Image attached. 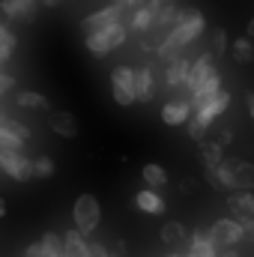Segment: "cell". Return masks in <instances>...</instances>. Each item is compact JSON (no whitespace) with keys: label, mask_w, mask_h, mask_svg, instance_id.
I'll return each mask as SVG.
<instances>
[{"label":"cell","mask_w":254,"mask_h":257,"mask_svg":"<svg viewBox=\"0 0 254 257\" xmlns=\"http://www.w3.org/2000/svg\"><path fill=\"white\" fill-rule=\"evenodd\" d=\"M203 27H206V18H203L200 9H183V18L177 21V27H171L165 33V42L159 45V57L162 60L180 57V51L203 33Z\"/></svg>","instance_id":"cell-1"},{"label":"cell","mask_w":254,"mask_h":257,"mask_svg":"<svg viewBox=\"0 0 254 257\" xmlns=\"http://www.w3.org/2000/svg\"><path fill=\"white\" fill-rule=\"evenodd\" d=\"M126 36L129 33H126V27H123V21H117V24H108V27L96 30V33H87L84 36V45H87L90 54L102 57V54H111L114 48H120L126 42Z\"/></svg>","instance_id":"cell-2"},{"label":"cell","mask_w":254,"mask_h":257,"mask_svg":"<svg viewBox=\"0 0 254 257\" xmlns=\"http://www.w3.org/2000/svg\"><path fill=\"white\" fill-rule=\"evenodd\" d=\"M99 218H102L99 200H96L93 194H81V197L75 200V206H72V221H75V227H78L84 236H90V233L99 227Z\"/></svg>","instance_id":"cell-3"},{"label":"cell","mask_w":254,"mask_h":257,"mask_svg":"<svg viewBox=\"0 0 254 257\" xmlns=\"http://www.w3.org/2000/svg\"><path fill=\"white\" fill-rule=\"evenodd\" d=\"M111 93H114V102L117 105H135L138 96H135V69L132 66H114L111 72Z\"/></svg>","instance_id":"cell-4"},{"label":"cell","mask_w":254,"mask_h":257,"mask_svg":"<svg viewBox=\"0 0 254 257\" xmlns=\"http://www.w3.org/2000/svg\"><path fill=\"white\" fill-rule=\"evenodd\" d=\"M0 171L9 174L12 180L24 183L33 177V162L21 156V150H0Z\"/></svg>","instance_id":"cell-5"},{"label":"cell","mask_w":254,"mask_h":257,"mask_svg":"<svg viewBox=\"0 0 254 257\" xmlns=\"http://www.w3.org/2000/svg\"><path fill=\"white\" fill-rule=\"evenodd\" d=\"M30 138V128L15 123L12 117H0V150H21Z\"/></svg>","instance_id":"cell-6"},{"label":"cell","mask_w":254,"mask_h":257,"mask_svg":"<svg viewBox=\"0 0 254 257\" xmlns=\"http://www.w3.org/2000/svg\"><path fill=\"white\" fill-rule=\"evenodd\" d=\"M209 236H212L215 245H236L242 239V221H236V218H218L209 227Z\"/></svg>","instance_id":"cell-7"},{"label":"cell","mask_w":254,"mask_h":257,"mask_svg":"<svg viewBox=\"0 0 254 257\" xmlns=\"http://www.w3.org/2000/svg\"><path fill=\"white\" fill-rule=\"evenodd\" d=\"M117 21H123V9H120L117 3H111V6H105V9H99V12H93V15H87V18L81 21V30H84V36H87V33H96V30H102V27H108V24H117Z\"/></svg>","instance_id":"cell-8"},{"label":"cell","mask_w":254,"mask_h":257,"mask_svg":"<svg viewBox=\"0 0 254 257\" xmlns=\"http://www.w3.org/2000/svg\"><path fill=\"white\" fill-rule=\"evenodd\" d=\"M162 9V0H141V6L132 9V30L135 33H147L153 30V21H156V12Z\"/></svg>","instance_id":"cell-9"},{"label":"cell","mask_w":254,"mask_h":257,"mask_svg":"<svg viewBox=\"0 0 254 257\" xmlns=\"http://www.w3.org/2000/svg\"><path fill=\"white\" fill-rule=\"evenodd\" d=\"M227 105H230V93L218 90V93H215V96H212V99H209V102H206L203 108H197V111H191V114H194L197 120H203V123L209 126V123H212L215 117H221V114L227 111Z\"/></svg>","instance_id":"cell-10"},{"label":"cell","mask_w":254,"mask_h":257,"mask_svg":"<svg viewBox=\"0 0 254 257\" xmlns=\"http://www.w3.org/2000/svg\"><path fill=\"white\" fill-rule=\"evenodd\" d=\"M191 117V102L189 99H174V102H168L165 108H162V120L168 123V126H183V123H189Z\"/></svg>","instance_id":"cell-11"},{"label":"cell","mask_w":254,"mask_h":257,"mask_svg":"<svg viewBox=\"0 0 254 257\" xmlns=\"http://www.w3.org/2000/svg\"><path fill=\"white\" fill-rule=\"evenodd\" d=\"M189 257H218V245L212 242L209 230H194L191 233V242H189Z\"/></svg>","instance_id":"cell-12"},{"label":"cell","mask_w":254,"mask_h":257,"mask_svg":"<svg viewBox=\"0 0 254 257\" xmlns=\"http://www.w3.org/2000/svg\"><path fill=\"white\" fill-rule=\"evenodd\" d=\"M36 3L39 0H0V12L6 18H24V21H30L36 15Z\"/></svg>","instance_id":"cell-13"},{"label":"cell","mask_w":254,"mask_h":257,"mask_svg":"<svg viewBox=\"0 0 254 257\" xmlns=\"http://www.w3.org/2000/svg\"><path fill=\"white\" fill-rule=\"evenodd\" d=\"M189 60L186 57H174L168 60V69H165V81L168 87H186V78H189Z\"/></svg>","instance_id":"cell-14"},{"label":"cell","mask_w":254,"mask_h":257,"mask_svg":"<svg viewBox=\"0 0 254 257\" xmlns=\"http://www.w3.org/2000/svg\"><path fill=\"white\" fill-rule=\"evenodd\" d=\"M135 203H138V209L147 212V215H162V212H165V200L159 197L156 189H144V192H138Z\"/></svg>","instance_id":"cell-15"},{"label":"cell","mask_w":254,"mask_h":257,"mask_svg":"<svg viewBox=\"0 0 254 257\" xmlns=\"http://www.w3.org/2000/svg\"><path fill=\"white\" fill-rule=\"evenodd\" d=\"M227 206L239 215V221H254V194L251 192H239V194H230Z\"/></svg>","instance_id":"cell-16"},{"label":"cell","mask_w":254,"mask_h":257,"mask_svg":"<svg viewBox=\"0 0 254 257\" xmlns=\"http://www.w3.org/2000/svg\"><path fill=\"white\" fill-rule=\"evenodd\" d=\"M212 69H215V66H212V54H200V57H197V60L189 66L186 87H189V90H194V87H197V84H200V81H203L209 72H212Z\"/></svg>","instance_id":"cell-17"},{"label":"cell","mask_w":254,"mask_h":257,"mask_svg":"<svg viewBox=\"0 0 254 257\" xmlns=\"http://www.w3.org/2000/svg\"><path fill=\"white\" fill-rule=\"evenodd\" d=\"M180 18H183V9H180L177 3H162V9L156 12L153 27H159V30H171V27H177Z\"/></svg>","instance_id":"cell-18"},{"label":"cell","mask_w":254,"mask_h":257,"mask_svg":"<svg viewBox=\"0 0 254 257\" xmlns=\"http://www.w3.org/2000/svg\"><path fill=\"white\" fill-rule=\"evenodd\" d=\"M135 96L138 102H153V72L144 66V69H135Z\"/></svg>","instance_id":"cell-19"},{"label":"cell","mask_w":254,"mask_h":257,"mask_svg":"<svg viewBox=\"0 0 254 257\" xmlns=\"http://www.w3.org/2000/svg\"><path fill=\"white\" fill-rule=\"evenodd\" d=\"M63 257H87V239L78 227L63 236Z\"/></svg>","instance_id":"cell-20"},{"label":"cell","mask_w":254,"mask_h":257,"mask_svg":"<svg viewBox=\"0 0 254 257\" xmlns=\"http://www.w3.org/2000/svg\"><path fill=\"white\" fill-rule=\"evenodd\" d=\"M230 168H233V177H236V189H254V165L251 162H239V159H230Z\"/></svg>","instance_id":"cell-21"},{"label":"cell","mask_w":254,"mask_h":257,"mask_svg":"<svg viewBox=\"0 0 254 257\" xmlns=\"http://www.w3.org/2000/svg\"><path fill=\"white\" fill-rule=\"evenodd\" d=\"M51 128H54L60 138H75V135H78V120H75L69 111H57V114L51 117Z\"/></svg>","instance_id":"cell-22"},{"label":"cell","mask_w":254,"mask_h":257,"mask_svg":"<svg viewBox=\"0 0 254 257\" xmlns=\"http://www.w3.org/2000/svg\"><path fill=\"white\" fill-rule=\"evenodd\" d=\"M15 105L18 108H30V111H45L48 108V99L42 93H33V90H21L15 96Z\"/></svg>","instance_id":"cell-23"},{"label":"cell","mask_w":254,"mask_h":257,"mask_svg":"<svg viewBox=\"0 0 254 257\" xmlns=\"http://www.w3.org/2000/svg\"><path fill=\"white\" fill-rule=\"evenodd\" d=\"M230 54H233V60H236V63H251V60H254L251 36H239V39H233V45H230Z\"/></svg>","instance_id":"cell-24"},{"label":"cell","mask_w":254,"mask_h":257,"mask_svg":"<svg viewBox=\"0 0 254 257\" xmlns=\"http://www.w3.org/2000/svg\"><path fill=\"white\" fill-rule=\"evenodd\" d=\"M200 159H203V165L215 168V165L224 162V147L221 144H212V141H200Z\"/></svg>","instance_id":"cell-25"},{"label":"cell","mask_w":254,"mask_h":257,"mask_svg":"<svg viewBox=\"0 0 254 257\" xmlns=\"http://www.w3.org/2000/svg\"><path fill=\"white\" fill-rule=\"evenodd\" d=\"M144 183L150 186V189H162V186H168V171L162 168V165H144Z\"/></svg>","instance_id":"cell-26"},{"label":"cell","mask_w":254,"mask_h":257,"mask_svg":"<svg viewBox=\"0 0 254 257\" xmlns=\"http://www.w3.org/2000/svg\"><path fill=\"white\" fill-rule=\"evenodd\" d=\"M39 245H42V254L45 257H63V236L54 233V230H48V233L39 239Z\"/></svg>","instance_id":"cell-27"},{"label":"cell","mask_w":254,"mask_h":257,"mask_svg":"<svg viewBox=\"0 0 254 257\" xmlns=\"http://www.w3.org/2000/svg\"><path fill=\"white\" fill-rule=\"evenodd\" d=\"M215 177H218V189L236 192V177H233V168H230V162H221V165H215Z\"/></svg>","instance_id":"cell-28"},{"label":"cell","mask_w":254,"mask_h":257,"mask_svg":"<svg viewBox=\"0 0 254 257\" xmlns=\"http://www.w3.org/2000/svg\"><path fill=\"white\" fill-rule=\"evenodd\" d=\"M183 236H186V227L180 221H168L162 227V242L165 245H177V242H183Z\"/></svg>","instance_id":"cell-29"},{"label":"cell","mask_w":254,"mask_h":257,"mask_svg":"<svg viewBox=\"0 0 254 257\" xmlns=\"http://www.w3.org/2000/svg\"><path fill=\"white\" fill-rule=\"evenodd\" d=\"M54 174V162L48 159V156H42V159H36L33 162V177H39V180H48Z\"/></svg>","instance_id":"cell-30"},{"label":"cell","mask_w":254,"mask_h":257,"mask_svg":"<svg viewBox=\"0 0 254 257\" xmlns=\"http://www.w3.org/2000/svg\"><path fill=\"white\" fill-rule=\"evenodd\" d=\"M206 123H203V120H197V117H194V114H191L189 117V138L191 141H203V135H206Z\"/></svg>","instance_id":"cell-31"},{"label":"cell","mask_w":254,"mask_h":257,"mask_svg":"<svg viewBox=\"0 0 254 257\" xmlns=\"http://www.w3.org/2000/svg\"><path fill=\"white\" fill-rule=\"evenodd\" d=\"M15 33L6 27V24H0V48H6V51H15Z\"/></svg>","instance_id":"cell-32"},{"label":"cell","mask_w":254,"mask_h":257,"mask_svg":"<svg viewBox=\"0 0 254 257\" xmlns=\"http://www.w3.org/2000/svg\"><path fill=\"white\" fill-rule=\"evenodd\" d=\"M212 51H215V57L227 51V33H224V30H215V36H212Z\"/></svg>","instance_id":"cell-33"},{"label":"cell","mask_w":254,"mask_h":257,"mask_svg":"<svg viewBox=\"0 0 254 257\" xmlns=\"http://www.w3.org/2000/svg\"><path fill=\"white\" fill-rule=\"evenodd\" d=\"M87 257H111L102 242H87Z\"/></svg>","instance_id":"cell-34"},{"label":"cell","mask_w":254,"mask_h":257,"mask_svg":"<svg viewBox=\"0 0 254 257\" xmlns=\"http://www.w3.org/2000/svg\"><path fill=\"white\" fill-rule=\"evenodd\" d=\"M12 87H15V78H12V75H3V72H0V99H3V93H9Z\"/></svg>","instance_id":"cell-35"},{"label":"cell","mask_w":254,"mask_h":257,"mask_svg":"<svg viewBox=\"0 0 254 257\" xmlns=\"http://www.w3.org/2000/svg\"><path fill=\"white\" fill-rule=\"evenodd\" d=\"M242 239L254 242V221H242Z\"/></svg>","instance_id":"cell-36"},{"label":"cell","mask_w":254,"mask_h":257,"mask_svg":"<svg viewBox=\"0 0 254 257\" xmlns=\"http://www.w3.org/2000/svg\"><path fill=\"white\" fill-rule=\"evenodd\" d=\"M21 257H45V254H42V245H39V242H33V245H30Z\"/></svg>","instance_id":"cell-37"},{"label":"cell","mask_w":254,"mask_h":257,"mask_svg":"<svg viewBox=\"0 0 254 257\" xmlns=\"http://www.w3.org/2000/svg\"><path fill=\"white\" fill-rule=\"evenodd\" d=\"M120 9H135V6H141V0H114Z\"/></svg>","instance_id":"cell-38"},{"label":"cell","mask_w":254,"mask_h":257,"mask_svg":"<svg viewBox=\"0 0 254 257\" xmlns=\"http://www.w3.org/2000/svg\"><path fill=\"white\" fill-rule=\"evenodd\" d=\"M191 189H194V180H183L180 183V194H191Z\"/></svg>","instance_id":"cell-39"},{"label":"cell","mask_w":254,"mask_h":257,"mask_svg":"<svg viewBox=\"0 0 254 257\" xmlns=\"http://www.w3.org/2000/svg\"><path fill=\"white\" fill-rule=\"evenodd\" d=\"M230 138H233V132H230V128H224V132H221V141H218V144H221V147H227V144H230Z\"/></svg>","instance_id":"cell-40"},{"label":"cell","mask_w":254,"mask_h":257,"mask_svg":"<svg viewBox=\"0 0 254 257\" xmlns=\"http://www.w3.org/2000/svg\"><path fill=\"white\" fill-rule=\"evenodd\" d=\"M9 57H12V51H6V48H0V66L6 63V60H9Z\"/></svg>","instance_id":"cell-41"},{"label":"cell","mask_w":254,"mask_h":257,"mask_svg":"<svg viewBox=\"0 0 254 257\" xmlns=\"http://www.w3.org/2000/svg\"><path fill=\"white\" fill-rule=\"evenodd\" d=\"M248 114H251V117H254V90H251V93H248Z\"/></svg>","instance_id":"cell-42"},{"label":"cell","mask_w":254,"mask_h":257,"mask_svg":"<svg viewBox=\"0 0 254 257\" xmlns=\"http://www.w3.org/2000/svg\"><path fill=\"white\" fill-rule=\"evenodd\" d=\"M42 3H45V6H60L63 0H42Z\"/></svg>","instance_id":"cell-43"},{"label":"cell","mask_w":254,"mask_h":257,"mask_svg":"<svg viewBox=\"0 0 254 257\" xmlns=\"http://www.w3.org/2000/svg\"><path fill=\"white\" fill-rule=\"evenodd\" d=\"M6 215V200H0V218Z\"/></svg>","instance_id":"cell-44"},{"label":"cell","mask_w":254,"mask_h":257,"mask_svg":"<svg viewBox=\"0 0 254 257\" xmlns=\"http://www.w3.org/2000/svg\"><path fill=\"white\" fill-rule=\"evenodd\" d=\"M248 36H251V39H254V18H251V21H248Z\"/></svg>","instance_id":"cell-45"},{"label":"cell","mask_w":254,"mask_h":257,"mask_svg":"<svg viewBox=\"0 0 254 257\" xmlns=\"http://www.w3.org/2000/svg\"><path fill=\"white\" fill-rule=\"evenodd\" d=\"M221 257H239V254H236V251H224Z\"/></svg>","instance_id":"cell-46"},{"label":"cell","mask_w":254,"mask_h":257,"mask_svg":"<svg viewBox=\"0 0 254 257\" xmlns=\"http://www.w3.org/2000/svg\"><path fill=\"white\" fill-rule=\"evenodd\" d=\"M162 3H177V0H162Z\"/></svg>","instance_id":"cell-47"},{"label":"cell","mask_w":254,"mask_h":257,"mask_svg":"<svg viewBox=\"0 0 254 257\" xmlns=\"http://www.w3.org/2000/svg\"><path fill=\"white\" fill-rule=\"evenodd\" d=\"M117 257H126V254H123V251H117Z\"/></svg>","instance_id":"cell-48"},{"label":"cell","mask_w":254,"mask_h":257,"mask_svg":"<svg viewBox=\"0 0 254 257\" xmlns=\"http://www.w3.org/2000/svg\"><path fill=\"white\" fill-rule=\"evenodd\" d=\"M168 257H183V254H168Z\"/></svg>","instance_id":"cell-49"},{"label":"cell","mask_w":254,"mask_h":257,"mask_svg":"<svg viewBox=\"0 0 254 257\" xmlns=\"http://www.w3.org/2000/svg\"><path fill=\"white\" fill-rule=\"evenodd\" d=\"M0 117H6V114H3V108H0Z\"/></svg>","instance_id":"cell-50"}]
</instances>
